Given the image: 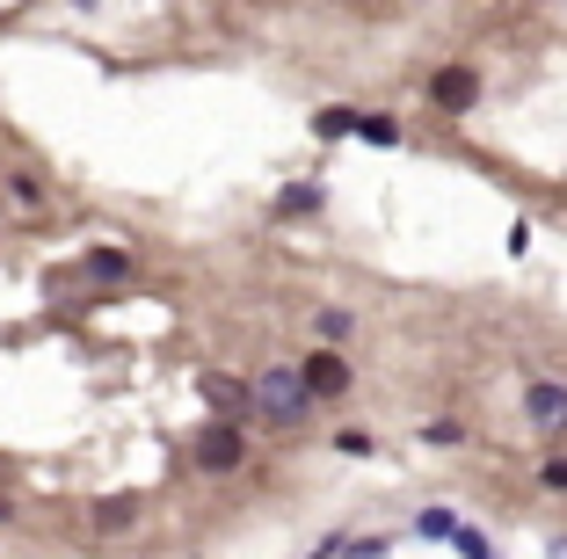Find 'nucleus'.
Wrapping results in <instances>:
<instances>
[{
	"instance_id": "7ed1b4c3",
	"label": "nucleus",
	"mask_w": 567,
	"mask_h": 559,
	"mask_svg": "<svg viewBox=\"0 0 567 559\" xmlns=\"http://www.w3.org/2000/svg\"><path fill=\"white\" fill-rule=\"evenodd\" d=\"M430 102L451 110V116H466L473 102H481V73H473V66H436L430 73Z\"/></svg>"
},
{
	"instance_id": "f03ea898",
	"label": "nucleus",
	"mask_w": 567,
	"mask_h": 559,
	"mask_svg": "<svg viewBox=\"0 0 567 559\" xmlns=\"http://www.w3.org/2000/svg\"><path fill=\"white\" fill-rule=\"evenodd\" d=\"M197 465L204 473H240V465H248V436H240L234 414H218V422L197 428Z\"/></svg>"
},
{
	"instance_id": "9b49d317",
	"label": "nucleus",
	"mask_w": 567,
	"mask_h": 559,
	"mask_svg": "<svg viewBox=\"0 0 567 559\" xmlns=\"http://www.w3.org/2000/svg\"><path fill=\"white\" fill-rule=\"evenodd\" d=\"M350 124H357V110H342V102L313 116V132H320V138H350Z\"/></svg>"
},
{
	"instance_id": "f257e3e1",
	"label": "nucleus",
	"mask_w": 567,
	"mask_h": 559,
	"mask_svg": "<svg viewBox=\"0 0 567 559\" xmlns=\"http://www.w3.org/2000/svg\"><path fill=\"white\" fill-rule=\"evenodd\" d=\"M306 407H313V393H306L299 371H262V379H248V414H262V422L291 428V422H306Z\"/></svg>"
},
{
	"instance_id": "ddd939ff",
	"label": "nucleus",
	"mask_w": 567,
	"mask_h": 559,
	"mask_svg": "<svg viewBox=\"0 0 567 559\" xmlns=\"http://www.w3.org/2000/svg\"><path fill=\"white\" fill-rule=\"evenodd\" d=\"M342 334H350V313H342V306H328V313H320V342H342Z\"/></svg>"
},
{
	"instance_id": "39448f33",
	"label": "nucleus",
	"mask_w": 567,
	"mask_h": 559,
	"mask_svg": "<svg viewBox=\"0 0 567 559\" xmlns=\"http://www.w3.org/2000/svg\"><path fill=\"white\" fill-rule=\"evenodd\" d=\"M524 414H532V428H567V385L538 379L532 393H524Z\"/></svg>"
},
{
	"instance_id": "9d476101",
	"label": "nucleus",
	"mask_w": 567,
	"mask_h": 559,
	"mask_svg": "<svg viewBox=\"0 0 567 559\" xmlns=\"http://www.w3.org/2000/svg\"><path fill=\"white\" fill-rule=\"evenodd\" d=\"M132 516H138V501H132V494H117V501H102V509H95V530L117 538V530H132Z\"/></svg>"
},
{
	"instance_id": "4468645a",
	"label": "nucleus",
	"mask_w": 567,
	"mask_h": 559,
	"mask_svg": "<svg viewBox=\"0 0 567 559\" xmlns=\"http://www.w3.org/2000/svg\"><path fill=\"white\" fill-rule=\"evenodd\" d=\"M8 189H16V204H44V182H37V175H16Z\"/></svg>"
},
{
	"instance_id": "6e6552de",
	"label": "nucleus",
	"mask_w": 567,
	"mask_h": 559,
	"mask_svg": "<svg viewBox=\"0 0 567 559\" xmlns=\"http://www.w3.org/2000/svg\"><path fill=\"white\" fill-rule=\"evenodd\" d=\"M87 277L95 283H132V255H124V247H95V255H87Z\"/></svg>"
},
{
	"instance_id": "f8f14e48",
	"label": "nucleus",
	"mask_w": 567,
	"mask_h": 559,
	"mask_svg": "<svg viewBox=\"0 0 567 559\" xmlns=\"http://www.w3.org/2000/svg\"><path fill=\"white\" fill-rule=\"evenodd\" d=\"M415 530H422V538H451V530H458V516H451V509H422Z\"/></svg>"
},
{
	"instance_id": "0eeeda50",
	"label": "nucleus",
	"mask_w": 567,
	"mask_h": 559,
	"mask_svg": "<svg viewBox=\"0 0 567 559\" xmlns=\"http://www.w3.org/2000/svg\"><path fill=\"white\" fill-rule=\"evenodd\" d=\"M320 204H328L320 182H291V189H277V218H306V211H320Z\"/></svg>"
},
{
	"instance_id": "20e7f679",
	"label": "nucleus",
	"mask_w": 567,
	"mask_h": 559,
	"mask_svg": "<svg viewBox=\"0 0 567 559\" xmlns=\"http://www.w3.org/2000/svg\"><path fill=\"white\" fill-rule=\"evenodd\" d=\"M299 379H306L313 400H334V393H350V363L334 356V349H313V356L299 363Z\"/></svg>"
},
{
	"instance_id": "1a4fd4ad",
	"label": "nucleus",
	"mask_w": 567,
	"mask_h": 559,
	"mask_svg": "<svg viewBox=\"0 0 567 559\" xmlns=\"http://www.w3.org/2000/svg\"><path fill=\"white\" fill-rule=\"evenodd\" d=\"M350 138H364V146H401V124H393V116H357Z\"/></svg>"
},
{
	"instance_id": "2eb2a0df",
	"label": "nucleus",
	"mask_w": 567,
	"mask_h": 559,
	"mask_svg": "<svg viewBox=\"0 0 567 559\" xmlns=\"http://www.w3.org/2000/svg\"><path fill=\"white\" fill-rule=\"evenodd\" d=\"M538 487L560 494V487H567V458H546V465H538Z\"/></svg>"
},
{
	"instance_id": "423d86ee",
	"label": "nucleus",
	"mask_w": 567,
	"mask_h": 559,
	"mask_svg": "<svg viewBox=\"0 0 567 559\" xmlns=\"http://www.w3.org/2000/svg\"><path fill=\"white\" fill-rule=\"evenodd\" d=\"M197 393L212 400L218 414H234V422L248 414V385H240V379H226V371H204V379H197Z\"/></svg>"
}]
</instances>
